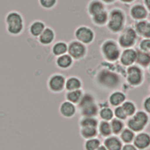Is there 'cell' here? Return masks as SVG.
Masks as SVG:
<instances>
[{"label": "cell", "mask_w": 150, "mask_h": 150, "mask_svg": "<svg viewBox=\"0 0 150 150\" xmlns=\"http://www.w3.org/2000/svg\"><path fill=\"white\" fill-rule=\"evenodd\" d=\"M97 150H106V149L104 146H100L97 149Z\"/></svg>", "instance_id": "cell-42"}, {"label": "cell", "mask_w": 150, "mask_h": 150, "mask_svg": "<svg viewBox=\"0 0 150 150\" xmlns=\"http://www.w3.org/2000/svg\"><path fill=\"white\" fill-rule=\"evenodd\" d=\"M121 137L122 139L124 140V141L128 142L132 141L134 137V134L133 133L128 129H126L121 134Z\"/></svg>", "instance_id": "cell-32"}, {"label": "cell", "mask_w": 150, "mask_h": 150, "mask_svg": "<svg viewBox=\"0 0 150 150\" xmlns=\"http://www.w3.org/2000/svg\"><path fill=\"white\" fill-rule=\"evenodd\" d=\"M67 46L63 42H58L56 43L53 47V52L56 55H60L66 52Z\"/></svg>", "instance_id": "cell-23"}, {"label": "cell", "mask_w": 150, "mask_h": 150, "mask_svg": "<svg viewBox=\"0 0 150 150\" xmlns=\"http://www.w3.org/2000/svg\"><path fill=\"white\" fill-rule=\"evenodd\" d=\"M137 29L139 33L146 37H150V23L145 22H140L137 25Z\"/></svg>", "instance_id": "cell-18"}, {"label": "cell", "mask_w": 150, "mask_h": 150, "mask_svg": "<svg viewBox=\"0 0 150 150\" xmlns=\"http://www.w3.org/2000/svg\"><path fill=\"white\" fill-rule=\"evenodd\" d=\"M125 100L124 95L119 92L112 94L110 97V102L112 105H118L121 103Z\"/></svg>", "instance_id": "cell-22"}, {"label": "cell", "mask_w": 150, "mask_h": 150, "mask_svg": "<svg viewBox=\"0 0 150 150\" xmlns=\"http://www.w3.org/2000/svg\"><path fill=\"white\" fill-rule=\"evenodd\" d=\"M81 97V92L79 90L73 91L67 93V98L71 102H77Z\"/></svg>", "instance_id": "cell-27"}, {"label": "cell", "mask_w": 150, "mask_h": 150, "mask_svg": "<svg viewBox=\"0 0 150 150\" xmlns=\"http://www.w3.org/2000/svg\"><path fill=\"white\" fill-rule=\"evenodd\" d=\"M81 125L84 127H94L97 125V121L92 118H86L81 121Z\"/></svg>", "instance_id": "cell-34"}, {"label": "cell", "mask_w": 150, "mask_h": 150, "mask_svg": "<svg viewBox=\"0 0 150 150\" xmlns=\"http://www.w3.org/2000/svg\"><path fill=\"white\" fill-rule=\"evenodd\" d=\"M136 56V53L134 50L131 49L127 50L122 53L121 56V62L124 64H130L135 60Z\"/></svg>", "instance_id": "cell-15"}, {"label": "cell", "mask_w": 150, "mask_h": 150, "mask_svg": "<svg viewBox=\"0 0 150 150\" xmlns=\"http://www.w3.org/2000/svg\"><path fill=\"white\" fill-rule=\"evenodd\" d=\"M100 132L104 135H108L111 133V128L110 125L106 122H103L100 125Z\"/></svg>", "instance_id": "cell-31"}, {"label": "cell", "mask_w": 150, "mask_h": 150, "mask_svg": "<svg viewBox=\"0 0 150 150\" xmlns=\"http://www.w3.org/2000/svg\"><path fill=\"white\" fill-rule=\"evenodd\" d=\"M122 1H125V2H129V1H132V0H122Z\"/></svg>", "instance_id": "cell-43"}, {"label": "cell", "mask_w": 150, "mask_h": 150, "mask_svg": "<svg viewBox=\"0 0 150 150\" xmlns=\"http://www.w3.org/2000/svg\"><path fill=\"white\" fill-rule=\"evenodd\" d=\"M99 80L101 83L107 86H115L118 82V77L111 73L103 72L99 77Z\"/></svg>", "instance_id": "cell-7"}, {"label": "cell", "mask_w": 150, "mask_h": 150, "mask_svg": "<svg viewBox=\"0 0 150 150\" xmlns=\"http://www.w3.org/2000/svg\"><path fill=\"white\" fill-rule=\"evenodd\" d=\"M144 105H145V109L148 112H150V97L146 100V101L145 102V104H144Z\"/></svg>", "instance_id": "cell-39"}, {"label": "cell", "mask_w": 150, "mask_h": 150, "mask_svg": "<svg viewBox=\"0 0 150 150\" xmlns=\"http://www.w3.org/2000/svg\"><path fill=\"white\" fill-rule=\"evenodd\" d=\"M137 60H138V62L141 64L146 66L150 62V57L149 56V55L144 53L139 52L137 56Z\"/></svg>", "instance_id": "cell-26"}, {"label": "cell", "mask_w": 150, "mask_h": 150, "mask_svg": "<svg viewBox=\"0 0 150 150\" xmlns=\"http://www.w3.org/2000/svg\"><path fill=\"white\" fill-rule=\"evenodd\" d=\"M7 29L9 33L16 35L20 33L23 29V20L21 16L17 12L9 13L6 19Z\"/></svg>", "instance_id": "cell-1"}, {"label": "cell", "mask_w": 150, "mask_h": 150, "mask_svg": "<svg viewBox=\"0 0 150 150\" xmlns=\"http://www.w3.org/2000/svg\"><path fill=\"white\" fill-rule=\"evenodd\" d=\"M83 113L86 115H93L96 113L97 108L93 103L92 98L89 96H86L81 102Z\"/></svg>", "instance_id": "cell-4"}, {"label": "cell", "mask_w": 150, "mask_h": 150, "mask_svg": "<svg viewBox=\"0 0 150 150\" xmlns=\"http://www.w3.org/2000/svg\"><path fill=\"white\" fill-rule=\"evenodd\" d=\"M115 114L117 117L121 119L125 118L127 115L122 107H117L115 110Z\"/></svg>", "instance_id": "cell-37"}, {"label": "cell", "mask_w": 150, "mask_h": 150, "mask_svg": "<svg viewBox=\"0 0 150 150\" xmlns=\"http://www.w3.org/2000/svg\"><path fill=\"white\" fill-rule=\"evenodd\" d=\"M128 81L132 84H137L141 80V73L137 67H131L128 69Z\"/></svg>", "instance_id": "cell-10"}, {"label": "cell", "mask_w": 150, "mask_h": 150, "mask_svg": "<svg viewBox=\"0 0 150 150\" xmlns=\"http://www.w3.org/2000/svg\"><path fill=\"white\" fill-rule=\"evenodd\" d=\"M64 86V79L60 74L53 75L48 81V87L53 92L61 91Z\"/></svg>", "instance_id": "cell-3"}, {"label": "cell", "mask_w": 150, "mask_h": 150, "mask_svg": "<svg viewBox=\"0 0 150 150\" xmlns=\"http://www.w3.org/2000/svg\"><path fill=\"white\" fill-rule=\"evenodd\" d=\"M123 15L119 11H114L111 15V19L109 22V27L114 31L120 30L122 25Z\"/></svg>", "instance_id": "cell-5"}, {"label": "cell", "mask_w": 150, "mask_h": 150, "mask_svg": "<svg viewBox=\"0 0 150 150\" xmlns=\"http://www.w3.org/2000/svg\"><path fill=\"white\" fill-rule=\"evenodd\" d=\"M135 38V33L134 31L132 29H129L127 30L122 35L120 39V42L122 46H129L134 43Z\"/></svg>", "instance_id": "cell-8"}, {"label": "cell", "mask_w": 150, "mask_h": 150, "mask_svg": "<svg viewBox=\"0 0 150 150\" xmlns=\"http://www.w3.org/2000/svg\"><path fill=\"white\" fill-rule=\"evenodd\" d=\"M105 146L108 150H120L121 143L116 138H110L107 139L105 142Z\"/></svg>", "instance_id": "cell-17"}, {"label": "cell", "mask_w": 150, "mask_h": 150, "mask_svg": "<svg viewBox=\"0 0 150 150\" xmlns=\"http://www.w3.org/2000/svg\"><path fill=\"white\" fill-rule=\"evenodd\" d=\"M99 144L100 142L97 139H90L86 142V147L87 150H95L98 148Z\"/></svg>", "instance_id": "cell-29"}, {"label": "cell", "mask_w": 150, "mask_h": 150, "mask_svg": "<svg viewBox=\"0 0 150 150\" xmlns=\"http://www.w3.org/2000/svg\"><path fill=\"white\" fill-rule=\"evenodd\" d=\"M147 121L148 117L146 115L144 112H138L128 121V125L132 129L139 131L143 128Z\"/></svg>", "instance_id": "cell-2"}, {"label": "cell", "mask_w": 150, "mask_h": 150, "mask_svg": "<svg viewBox=\"0 0 150 150\" xmlns=\"http://www.w3.org/2000/svg\"><path fill=\"white\" fill-rule=\"evenodd\" d=\"M132 15L133 17L137 19H141L143 18L146 15V11L144 8L141 5H136L135 6L132 11H131Z\"/></svg>", "instance_id": "cell-19"}, {"label": "cell", "mask_w": 150, "mask_h": 150, "mask_svg": "<svg viewBox=\"0 0 150 150\" xmlns=\"http://www.w3.org/2000/svg\"><path fill=\"white\" fill-rule=\"evenodd\" d=\"M107 19V15L104 12H101L97 14H96L94 18L95 22L97 23L101 24L105 22Z\"/></svg>", "instance_id": "cell-30"}, {"label": "cell", "mask_w": 150, "mask_h": 150, "mask_svg": "<svg viewBox=\"0 0 150 150\" xmlns=\"http://www.w3.org/2000/svg\"><path fill=\"white\" fill-rule=\"evenodd\" d=\"M148 53H149V54H150V49H149V51H148Z\"/></svg>", "instance_id": "cell-45"}, {"label": "cell", "mask_w": 150, "mask_h": 150, "mask_svg": "<svg viewBox=\"0 0 150 150\" xmlns=\"http://www.w3.org/2000/svg\"><path fill=\"white\" fill-rule=\"evenodd\" d=\"M104 1H108V2H109V1H112V0H104Z\"/></svg>", "instance_id": "cell-44"}, {"label": "cell", "mask_w": 150, "mask_h": 150, "mask_svg": "<svg viewBox=\"0 0 150 150\" xmlns=\"http://www.w3.org/2000/svg\"><path fill=\"white\" fill-rule=\"evenodd\" d=\"M69 53L74 57H79L84 53V47L80 43L73 42L69 46Z\"/></svg>", "instance_id": "cell-11"}, {"label": "cell", "mask_w": 150, "mask_h": 150, "mask_svg": "<svg viewBox=\"0 0 150 150\" xmlns=\"http://www.w3.org/2000/svg\"><path fill=\"white\" fill-rule=\"evenodd\" d=\"M150 138L146 134H141L138 135L135 140V145L139 148H144L149 145Z\"/></svg>", "instance_id": "cell-14"}, {"label": "cell", "mask_w": 150, "mask_h": 150, "mask_svg": "<svg viewBox=\"0 0 150 150\" xmlns=\"http://www.w3.org/2000/svg\"><path fill=\"white\" fill-rule=\"evenodd\" d=\"M123 110L125 112L126 115H131L135 111V107L133 104L130 102L125 103L122 107Z\"/></svg>", "instance_id": "cell-28"}, {"label": "cell", "mask_w": 150, "mask_h": 150, "mask_svg": "<svg viewBox=\"0 0 150 150\" xmlns=\"http://www.w3.org/2000/svg\"><path fill=\"white\" fill-rule=\"evenodd\" d=\"M141 49L146 52H148L150 49V40H144L141 44Z\"/></svg>", "instance_id": "cell-38"}, {"label": "cell", "mask_w": 150, "mask_h": 150, "mask_svg": "<svg viewBox=\"0 0 150 150\" xmlns=\"http://www.w3.org/2000/svg\"><path fill=\"white\" fill-rule=\"evenodd\" d=\"M145 2L148 8L150 9V0H145Z\"/></svg>", "instance_id": "cell-41"}, {"label": "cell", "mask_w": 150, "mask_h": 150, "mask_svg": "<svg viewBox=\"0 0 150 150\" xmlns=\"http://www.w3.org/2000/svg\"><path fill=\"white\" fill-rule=\"evenodd\" d=\"M71 63V59L68 55L60 56L57 60V64L61 68H66Z\"/></svg>", "instance_id": "cell-20"}, {"label": "cell", "mask_w": 150, "mask_h": 150, "mask_svg": "<svg viewBox=\"0 0 150 150\" xmlns=\"http://www.w3.org/2000/svg\"><path fill=\"white\" fill-rule=\"evenodd\" d=\"M101 117L104 120H110L112 117V111L109 108H104L100 112Z\"/></svg>", "instance_id": "cell-33"}, {"label": "cell", "mask_w": 150, "mask_h": 150, "mask_svg": "<svg viewBox=\"0 0 150 150\" xmlns=\"http://www.w3.org/2000/svg\"><path fill=\"white\" fill-rule=\"evenodd\" d=\"M45 29V25L40 21L33 22L30 27V32L34 36H40Z\"/></svg>", "instance_id": "cell-16"}, {"label": "cell", "mask_w": 150, "mask_h": 150, "mask_svg": "<svg viewBox=\"0 0 150 150\" xmlns=\"http://www.w3.org/2000/svg\"><path fill=\"white\" fill-rule=\"evenodd\" d=\"M103 51L105 56L109 60H115L119 55V51L117 46L112 42H108L104 44Z\"/></svg>", "instance_id": "cell-6"}, {"label": "cell", "mask_w": 150, "mask_h": 150, "mask_svg": "<svg viewBox=\"0 0 150 150\" xmlns=\"http://www.w3.org/2000/svg\"><path fill=\"white\" fill-rule=\"evenodd\" d=\"M122 127V123L117 120H114L112 121L111 123V128L114 132L115 133H118L120 132Z\"/></svg>", "instance_id": "cell-35"}, {"label": "cell", "mask_w": 150, "mask_h": 150, "mask_svg": "<svg viewBox=\"0 0 150 150\" xmlns=\"http://www.w3.org/2000/svg\"><path fill=\"white\" fill-rule=\"evenodd\" d=\"M39 1L42 6L47 8L52 7L56 2V0H39Z\"/></svg>", "instance_id": "cell-36"}, {"label": "cell", "mask_w": 150, "mask_h": 150, "mask_svg": "<svg viewBox=\"0 0 150 150\" xmlns=\"http://www.w3.org/2000/svg\"><path fill=\"white\" fill-rule=\"evenodd\" d=\"M75 111L74 105L70 102L65 101L62 103L60 107V112L62 115L69 117L73 115Z\"/></svg>", "instance_id": "cell-12"}, {"label": "cell", "mask_w": 150, "mask_h": 150, "mask_svg": "<svg viewBox=\"0 0 150 150\" xmlns=\"http://www.w3.org/2000/svg\"><path fill=\"white\" fill-rule=\"evenodd\" d=\"M80 86L79 80L74 77L70 78L66 83V87L69 90H74L78 88Z\"/></svg>", "instance_id": "cell-21"}, {"label": "cell", "mask_w": 150, "mask_h": 150, "mask_svg": "<svg viewBox=\"0 0 150 150\" xmlns=\"http://www.w3.org/2000/svg\"><path fill=\"white\" fill-rule=\"evenodd\" d=\"M122 150H136V149L131 145H127L123 148Z\"/></svg>", "instance_id": "cell-40"}, {"label": "cell", "mask_w": 150, "mask_h": 150, "mask_svg": "<svg viewBox=\"0 0 150 150\" xmlns=\"http://www.w3.org/2000/svg\"><path fill=\"white\" fill-rule=\"evenodd\" d=\"M96 134V130L94 127H84L82 129V134L84 137L90 138Z\"/></svg>", "instance_id": "cell-25"}, {"label": "cell", "mask_w": 150, "mask_h": 150, "mask_svg": "<svg viewBox=\"0 0 150 150\" xmlns=\"http://www.w3.org/2000/svg\"><path fill=\"white\" fill-rule=\"evenodd\" d=\"M103 9V5L98 1H94L92 2L90 6V12L93 15H96L102 12Z\"/></svg>", "instance_id": "cell-24"}, {"label": "cell", "mask_w": 150, "mask_h": 150, "mask_svg": "<svg viewBox=\"0 0 150 150\" xmlns=\"http://www.w3.org/2000/svg\"><path fill=\"white\" fill-rule=\"evenodd\" d=\"M77 38L84 43L90 42L93 39V33L91 30L86 28H80L76 32Z\"/></svg>", "instance_id": "cell-9"}, {"label": "cell", "mask_w": 150, "mask_h": 150, "mask_svg": "<svg viewBox=\"0 0 150 150\" xmlns=\"http://www.w3.org/2000/svg\"><path fill=\"white\" fill-rule=\"evenodd\" d=\"M54 38V33L53 30L47 28L44 29L43 32L40 34L39 37V41L42 44H49L52 42Z\"/></svg>", "instance_id": "cell-13"}]
</instances>
